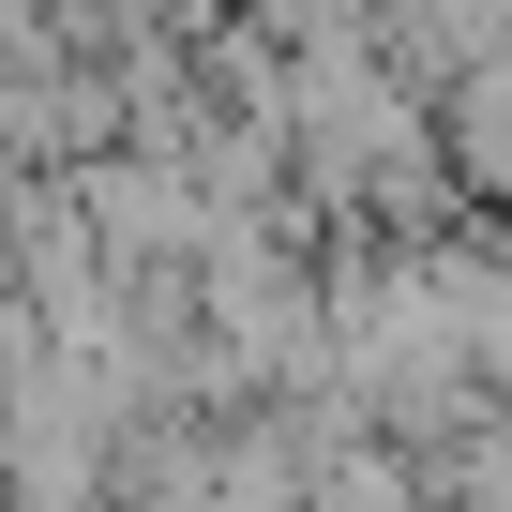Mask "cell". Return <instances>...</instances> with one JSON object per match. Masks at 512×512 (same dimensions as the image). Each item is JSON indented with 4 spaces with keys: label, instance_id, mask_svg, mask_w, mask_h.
I'll return each instance as SVG.
<instances>
[{
    "label": "cell",
    "instance_id": "cell-1",
    "mask_svg": "<svg viewBox=\"0 0 512 512\" xmlns=\"http://www.w3.org/2000/svg\"><path fill=\"white\" fill-rule=\"evenodd\" d=\"M302 512H422L407 437H347V452H317V467H302Z\"/></svg>",
    "mask_w": 512,
    "mask_h": 512
}]
</instances>
